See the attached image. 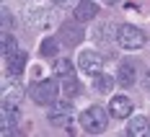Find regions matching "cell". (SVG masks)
Instances as JSON below:
<instances>
[{
	"label": "cell",
	"instance_id": "cell-4",
	"mask_svg": "<svg viewBox=\"0 0 150 137\" xmlns=\"http://www.w3.org/2000/svg\"><path fill=\"white\" fill-rule=\"evenodd\" d=\"M117 39H119V44L124 49H140V47H145V34L132 26V23H124L117 29Z\"/></svg>",
	"mask_w": 150,
	"mask_h": 137
},
{
	"label": "cell",
	"instance_id": "cell-20",
	"mask_svg": "<svg viewBox=\"0 0 150 137\" xmlns=\"http://www.w3.org/2000/svg\"><path fill=\"white\" fill-rule=\"evenodd\" d=\"M142 88H145V91H150V67L142 73Z\"/></svg>",
	"mask_w": 150,
	"mask_h": 137
},
{
	"label": "cell",
	"instance_id": "cell-7",
	"mask_svg": "<svg viewBox=\"0 0 150 137\" xmlns=\"http://www.w3.org/2000/svg\"><path fill=\"white\" fill-rule=\"evenodd\" d=\"M52 8H44V5H34L26 11V23L34 26V29H47L52 23Z\"/></svg>",
	"mask_w": 150,
	"mask_h": 137
},
{
	"label": "cell",
	"instance_id": "cell-17",
	"mask_svg": "<svg viewBox=\"0 0 150 137\" xmlns=\"http://www.w3.org/2000/svg\"><path fill=\"white\" fill-rule=\"evenodd\" d=\"M111 34H114V26H111V23H101L98 29L93 31V39H96V42H109Z\"/></svg>",
	"mask_w": 150,
	"mask_h": 137
},
{
	"label": "cell",
	"instance_id": "cell-19",
	"mask_svg": "<svg viewBox=\"0 0 150 137\" xmlns=\"http://www.w3.org/2000/svg\"><path fill=\"white\" fill-rule=\"evenodd\" d=\"M0 21H3V26H13V13L3 8V13H0Z\"/></svg>",
	"mask_w": 150,
	"mask_h": 137
},
{
	"label": "cell",
	"instance_id": "cell-22",
	"mask_svg": "<svg viewBox=\"0 0 150 137\" xmlns=\"http://www.w3.org/2000/svg\"><path fill=\"white\" fill-rule=\"evenodd\" d=\"M104 3H109V5H111V3H117V0H104Z\"/></svg>",
	"mask_w": 150,
	"mask_h": 137
},
{
	"label": "cell",
	"instance_id": "cell-12",
	"mask_svg": "<svg viewBox=\"0 0 150 137\" xmlns=\"http://www.w3.org/2000/svg\"><path fill=\"white\" fill-rule=\"evenodd\" d=\"M127 135L129 137H150V119L148 117H132L127 124Z\"/></svg>",
	"mask_w": 150,
	"mask_h": 137
},
{
	"label": "cell",
	"instance_id": "cell-13",
	"mask_svg": "<svg viewBox=\"0 0 150 137\" xmlns=\"http://www.w3.org/2000/svg\"><path fill=\"white\" fill-rule=\"evenodd\" d=\"M26 57H29V54H26V52H21V49L13 52V54L8 57V73H11L13 78H18L21 73H23V67H26Z\"/></svg>",
	"mask_w": 150,
	"mask_h": 137
},
{
	"label": "cell",
	"instance_id": "cell-6",
	"mask_svg": "<svg viewBox=\"0 0 150 137\" xmlns=\"http://www.w3.org/2000/svg\"><path fill=\"white\" fill-rule=\"evenodd\" d=\"M78 67H80L86 75H98V73L104 70V57H101L98 52L86 49V52L78 54Z\"/></svg>",
	"mask_w": 150,
	"mask_h": 137
},
{
	"label": "cell",
	"instance_id": "cell-8",
	"mask_svg": "<svg viewBox=\"0 0 150 137\" xmlns=\"http://www.w3.org/2000/svg\"><path fill=\"white\" fill-rule=\"evenodd\" d=\"M18 119H21V109L13 106V104H3V111H0V127H3L5 135H11V132L16 129Z\"/></svg>",
	"mask_w": 150,
	"mask_h": 137
},
{
	"label": "cell",
	"instance_id": "cell-3",
	"mask_svg": "<svg viewBox=\"0 0 150 137\" xmlns=\"http://www.w3.org/2000/svg\"><path fill=\"white\" fill-rule=\"evenodd\" d=\"M29 96L34 98V104H39V106H52L54 98H57V83L54 80H39V83L31 85Z\"/></svg>",
	"mask_w": 150,
	"mask_h": 137
},
{
	"label": "cell",
	"instance_id": "cell-2",
	"mask_svg": "<svg viewBox=\"0 0 150 137\" xmlns=\"http://www.w3.org/2000/svg\"><path fill=\"white\" fill-rule=\"evenodd\" d=\"M80 124H83V129L91 132V135H101L106 129V124H109V119H106V111L101 106H91V109H86L80 114Z\"/></svg>",
	"mask_w": 150,
	"mask_h": 137
},
{
	"label": "cell",
	"instance_id": "cell-5",
	"mask_svg": "<svg viewBox=\"0 0 150 137\" xmlns=\"http://www.w3.org/2000/svg\"><path fill=\"white\" fill-rule=\"evenodd\" d=\"M73 117H75V111L70 101H54L52 111H49V124L52 127H67L73 122Z\"/></svg>",
	"mask_w": 150,
	"mask_h": 137
},
{
	"label": "cell",
	"instance_id": "cell-21",
	"mask_svg": "<svg viewBox=\"0 0 150 137\" xmlns=\"http://www.w3.org/2000/svg\"><path fill=\"white\" fill-rule=\"evenodd\" d=\"M52 3H54V5H62V8H65V5H73V3H78V0H52Z\"/></svg>",
	"mask_w": 150,
	"mask_h": 137
},
{
	"label": "cell",
	"instance_id": "cell-11",
	"mask_svg": "<svg viewBox=\"0 0 150 137\" xmlns=\"http://www.w3.org/2000/svg\"><path fill=\"white\" fill-rule=\"evenodd\" d=\"M96 16H98V5H96L93 0H80V3L75 5V21H78V23L93 21Z\"/></svg>",
	"mask_w": 150,
	"mask_h": 137
},
{
	"label": "cell",
	"instance_id": "cell-10",
	"mask_svg": "<svg viewBox=\"0 0 150 137\" xmlns=\"http://www.w3.org/2000/svg\"><path fill=\"white\" fill-rule=\"evenodd\" d=\"M83 29L78 26V23H62V29H60V39L65 42L67 47H75V44H80L83 42Z\"/></svg>",
	"mask_w": 150,
	"mask_h": 137
},
{
	"label": "cell",
	"instance_id": "cell-15",
	"mask_svg": "<svg viewBox=\"0 0 150 137\" xmlns=\"http://www.w3.org/2000/svg\"><path fill=\"white\" fill-rule=\"evenodd\" d=\"M0 49H3V57L8 60L13 52H18V47H16V36L11 31H3V39H0Z\"/></svg>",
	"mask_w": 150,
	"mask_h": 137
},
{
	"label": "cell",
	"instance_id": "cell-9",
	"mask_svg": "<svg viewBox=\"0 0 150 137\" xmlns=\"http://www.w3.org/2000/svg\"><path fill=\"white\" fill-rule=\"evenodd\" d=\"M129 111H132V101H129L127 96H114V98H111V104H109V114H111L114 119H127Z\"/></svg>",
	"mask_w": 150,
	"mask_h": 137
},
{
	"label": "cell",
	"instance_id": "cell-1",
	"mask_svg": "<svg viewBox=\"0 0 150 137\" xmlns=\"http://www.w3.org/2000/svg\"><path fill=\"white\" fill-rule=\"evenodd\" d=\"M54 75L60 78L62 91H65V98H73L78 93V80H75V70L70 60H57L54 62Z\"/></svg>",
	"mask_w": 150,
	"mask_h": 137
},
{
	"label": "cell",
	"instance_id": "cell-18",
	"mask_svg": "<svg viewBox=\"0 0 150 137\" xmlns=\"http://www.w3.org/2000/svg\"><path fill=\"white\" fill-rule=\"evenodd\" d=\"M39 49H42V54H44V57H57V49H60V44H57V39H44Z\"/></svg>",
	"mask_w": 150,
	"mask_h": 137
},
{
	"label": "cell",
	"instance_id": "cell-14",
	"mask_svg": "<svg viewBox=\"0 0 150 137\" xmlns=\"http://www.w3.org/2000/svg\"><path fill=\"white\" fill-rule=\"evenodd\" d=\"M117 80H119L122 85H132V83H135V65H132V62H119Z\"/></svg>",
	"mask_w": 150,
	"mask_h": 137
},
{
	"label": "cell",
	"instance_id": "cell-16",
	"mask_svg": "<svg viewBox=\"0 0 150 137\" xmlns=\"http://www.w3.org/2000/svg\"><path fill=\"white\" fill-rule=\"evenodd\" d=\"M93 85H96V91H98V93H109L111 88H114V78L98 73V75L93 78Z\"/></svg>",
	"mask_w": 150,
	"mask_h": 137
}]
</instances>
